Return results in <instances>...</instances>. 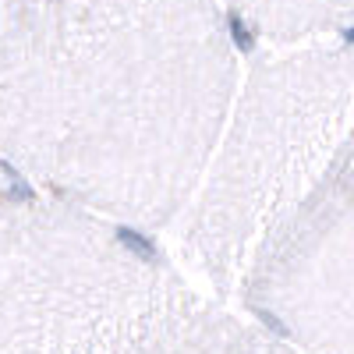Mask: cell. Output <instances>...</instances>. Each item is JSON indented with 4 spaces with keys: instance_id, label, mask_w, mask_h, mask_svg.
Here are the masks:
<instances>
[{
    "instance_id": "2",
    "label": "cell",
    "mask_w": 354,
    "mask_h": 354,
    "mask_svg": "<svg viewBox=\"0 0 354 354\" xmlns=\"http://www.w3.org/2000/svg\"><path fill=\"white\" fill-rule=\"evenodd\" d=\"M177 262L301 354H354V36L241 71Z\"/></svg>"
},
{
    "instance_id": "3",
    "label": "cell",
    "mask_w": 354,
    "mask_h": 354,
    "mask_svg": "<svg viewBox=\"0 0 354 354\" xmlns=\"http://www.w3.org/2000/svg\"><path fill=\"white\" fill-rule=\"evenodd\" d=\"M0 354L301 351L145 234L46 195H4Z\"/></svg>"
},
{
    "instance_id": "4",
    "label": "cell",
    "mask_w": 354,
    "mask_h": 354,
    "mask_svg": "<svg viewBox=\"0 0 354 354\" xmlns=\"http://www.w3.org/2000/svg\"><path fill=\"white\" fill-rule=\"evenodd\" d=\"M255 39L294 46L312 39L354 36V0H220Z\"/></svg>"
},
{
    "instance_id": "1",
    "label": "cell",
    "mask_w": 354,
    "mask_h": 354,
    "mask_svg": "<svg viewBox=\"0 0 354 354\" xmlns=\"http://www.w3.org/2000/svg\"><path fill=\"white\" fill-rule=\"evenodd\" d=\"M220 0H0V160L39 195L160 234L241 85Z\"/></svg>"
}]
</instances>
